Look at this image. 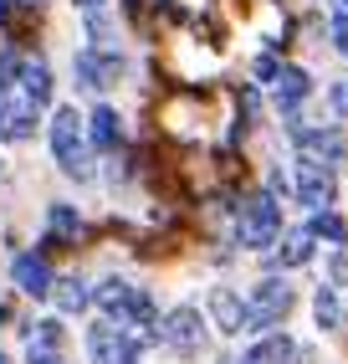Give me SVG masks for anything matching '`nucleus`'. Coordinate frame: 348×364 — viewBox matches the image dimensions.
Wrapping results in <instances>:
<instances>
[{
    "mask_svg": "<svg viewBox=\"0 0 348 364\" xmlns=\"http://www.w3.org/2000/svg\"><path fill=\"white\" fill-rule=\"evenodd\" d=\"M231 236H236L241 252H271V247H277V241H282V205H277V196L256 190L246 205H236Z\"/></svg>",
    "mask_w": 348,
    "mask_h": 364,
    "instance_id": "nucleus-1",
    "label": "nucleus"
},
{
    "mask_svg": "<svg viewBox=\"0 0 348 364\" xmlns=\"http://www.w3.org/2000/svg\"><path fill=\"white\" fill-rule=\"evenodd\" d=\"M82 118L77 108H57L52 113V154L62 164V175L72 180H92V154H87V139H82Z\"/></svg>",
    "mask_w": 348,
    "mask_h": 364,
    "instance_id": "nucleus-2",
    "label": "nucleus"
},
{
    "mask_svg": "<svg viewBox=\"0 0 348 364\" xmlns=\"http://www.w3.org/2000/svg\"><path fill=\"white\" fill-rule=\"evenodd\" d=\"M159 338H164V349H169L174 359H200L205 344H210V323H205V313L195 308V303H180V308L164 313Z\"/></svg>",
    "mask_w": 348,
    "mask_h": 364,
    "instance_id": "nucleus-3",
    "label": "nucleus"
},
{
    "mask_svg": "<svg viewBox=\"0 0 348 364\" xmlns=\"http://www.w3.org/2000/svg\"><path fill=\"white\" fill-rule=\"evenodd\" d=\"M297 303V287L282 277V272H271V277H256L251 282V293H246V308H251V333H271Z\"/></svg>",
    "mask_w": 348,
    "mask_h": 364,
    "instance_id": "nucleus-4",
    "label": "nucleus"
},
{
    "mask_svg": "<svg viewBox=\"0 0 348 364\" xmlns=\"http://www.w3.org/2000/svg\"><path fill=\"white\" fill-rule=\"evenodd\" d=\"M292 200L303 205L308 215L333 210V200H338V180H333V169H322L317 159H297V175H292Z\"/></svg>",
    "mask_w": 348,
    "mask_h": 364,
    "instance_id": "nucleus-5",
    "label": "nucleus"
},
{
    "mask_svg": "<svg viewBox=\"0 0 348 364\" xmlns=\"http://www.w3.org/2000/svg\"><path fill=\"white\" fill-rule=\"evenodd\" d=\"M292 144L303 149V159H317L322 169L348 164V139L338 124H312V129H292Z\"/></svg>",
    "mask_w": 348,
    "mask_h": 364,
    "instance_id": "nucleus-6",
    "label": "nucleus"
},
{
    "mask_svg": "<svg viewBox=\"0 0 348 364\" xmlns=\"http://www.w3.org/2000/svg\"><path fill=\"white\" fill-rule=\"evenodd\" d=\"M205 318L220 328V338L251 333V308H246V298L236 293V287H210L205 293Z\"/></svg>",
    "mask_w": 348,
    "mask_h": 364,
    "instance_id": "nucleus-7",
    "label": "nucleus"
},
{
    "mask_svg": "<svg viewBox=\"0 0 348 364\" xmlns=\"http://www.w3.org/2000/svg\"><path fill=\"white\" fill-rule=\"evenodd\" d=\"M72 72H77L82 92H103V87H113L123 72H129V62L113 57V52H77V57H72Z\"/></svg>",
    "mask_w": 348,
    "mask_h": 364,
    "instance_id": "nucleus-8",
    "label": "nucleus"
},
{
    "mask_svg": "<svg viewBox=\"0 0 348 364\" xmlns=\"http://www.w3.org/2000/svg\"><path fill=\"white\" fill-rule=\"evenodd\" d=\"M11 282L21 287L26 298H52V267H46V257L41 252H21L16 262H11Z\"/></svg>",
    "mask_w": 348,
    "mask_h": 364,
    "instance_id": "nucleus-9",
    "label": "nucleus"
},
{
    "mask_svg": "<svg viewBox=\"0 0 348 364\" xmlns=\"http://www.w3.org/2000/svg\"><path fill=\"white\" fill-rule=\"evenodd\" d=\"M312 257H317V231L312 226H292V231H282L277 252H271V267L292 272V267H308Z\"/></svg>",
    "mask_w": 348,
    "mask_h": 364,
    "instance_id": "nucleus-10",
    "label": "nucleus"
},
{
    "mask_svg": "<svg viewBox=\"0 0 348 364\" xmlns=\"http://www.w3.org/2000/svg\"><path fill=\"white\" fill-rule=\"evenodd\" d=\"M134 293H138V287H134L129 277H118V272H113V277H103V282L92 287V303L103 308V313H108L113 323H129V308H134Z\"/></svg>",
    "mask_w": 348,
    "mask_h": 364,
    "instance_id": "nucleus-11",
    "label": "nucleus"
},
{
    "mask_svg": "<svg viewBox=\"0 0 348 364\" xmlns=\"http://www.w3.org/2000/svg\"><path fill=\"white\" fill-rule=\"evenodd\" d=\"M312 323H317V333H338V328L348 323L343 287H333V282H317V287H312Z\"/></svg>",
    "mask_w": 348,
    "mask_h": 364,
    "instance_id": "nucleus-12",
    "label": "nucleus"
},
{
    "mask_svg": "<svg viewBox=\"0 0 348 364\" xmlns=\"http://www.w3.org/2000/svg\"><path fill=\"white\" fill-rule=\"evenodd\" d=\"M271 87H277V113H282V118H297V108L312 98V72H303V67H282V77L271 82Z\"/></svg>",
    "mask_w": 348,
    "mask_h": 364,
    "instance_id": "nucleus-13",
    "label": "nucleus"
},
{
    "mask_svg": "<svg viewBox=\"0 0 348 364\" xmlns=\"http://www.w3.org/2000/svg\"><path fill=\"white\" fill-rule=\"evenodd\" d=\"M297 354H303V349L292 344V333H277V328H271V333H261L256 344L241 354V364H297Z\"/></svg>",
    "mask_w": 348,
    "mask_h": 364,
    "instance_id": "nucleus-14",
    "label": "nucleus"
},
{
    "mask_svg": "<svg viewBox=\"0 0 348 364\" xmlns=\"http://www.w3.org/2000/svg\"><path fill=\"white\" fill-rule=\"evenodd\" d=\"M87 359L92 364H118V354H123V328L113 323V318H103V323H92L87 328Z\"/></svg>",
    "mask_w": 348,
    "mask_h": 364,
    "instance_id": "nucleus-15",
    "label": "nucleus"
},
{
    "mask_svg": "<svg viewBox=\"0 0 348 364\" xmlns=\"http://www.w3.org/2000/svg\"><path fill=\"white\" fill-rule=\"evenodd\" d=\"M118 139H123V118L108 103H97L92 118H87V144L92 149H118Z\"/></svg>",
    "mask_w": 348,
    "mask_h": 364,
    "instance_id": "nucleus-16",
    "label": "nucleus"
},
{
    "mask_svg": "<svg viewBox=\"0 0 348 364\" xmlns=\"http://www.w3.org/2000/svg\"><path fill=\"white\" fill-rule=\"evenodd\" d=\"M52 303H57L62 318H72V313H82V308L92 303V287H87L82 277H57V282H52Z\"/></svg>",
    "mask_w": 348,
    "mask_h": 364,
    "instance_id": "nucleus-17",
    "label": "nucleus"
},
{
    "mask_svg": "<svg viewBox=\"0 0 348 364\" xmlns=\"http://www.w3.org/2000/svg\"><path fill=\"white\" fill-rule=\"evenodd\" d=\"M62 354V323L57 318H46L31 328V344H26V359L31 364H46V359H57Z\"/></svg>",
    "mask_w": 348,
    "mask_h": 364,
    "instance_id": "nucleus-18",
    "label": "nucleus"
},
{
    "mask_svg": "<svg viewBox=\"0 0 348 364\" xmlns=\"http://www.w3.org/2000/svg\"><path fill=\"white\" fill-rule=\"evenodd\" d=\"M46 231H52V241H72V236L82 231V215H77V205L52 200V205H46Z\"/></svg>",
    "mask_w": 348,
    "mask_h": 364,
    "instance_id": "nucleus-19",
    "label": "nucleus"
},
{
    "mask_svg": "<svg viewBox=\"0 0 348 364\" xmlns=\"http://www.w3.org/2000/svg\"><path fill=\"white\" fill-rule=\"evenodd\" d=\"M21 87H26V103H52V67L46 62H26L21 67Z\"/></svg>",
    "mask_w": 348,
    "mask_h": 364,
    "instance_id": "nucleus-20",
    "label": "nucleus"
},
{
    "mask_svg": "<svg viewBox=\"0 0 348 364\" xmlns=\"http://www.w3.org/2000/svg\"><path fill=\"white\" fill-rule=\"evenodd\" d=\"M308 226L317 231V241H333V247H348V221H343L338 210H317Z\"/></svg>",
    "mask_w": 348,
    "mask_h": 364,
    "instance_id": "nucleus-21",
    "label": "nucleus"
},
{
    "mask_svg": "<svg viewBox=\"0 0 348 364\" xmlns=\"http://www.w3.org/2000/svg\"><path fill=\"white\" fill-rule=\"evenodd\" d=\"M31 134H36V103H16V108L6 113V139L26 144Z\"/></svg>",
    "mask_w": 348,
    "mask_h": 364,
    "instance_id": "nucleus-22",
    "label": "nucleus"
},
{
    "mask_svg": "<svg viewBox=\"0 0 348 364\" xmlns=\"http://www.w3.org/2000/svg\"><path fill=\"white\" fill-rule=\"evenodd\" d=\"M251 72H256V82H277V77H282V62H277V52L256 57V67H251Z\"/></svg>",
    "mask_w": 348,
    "mask_h": 364,
    "instance_id": "nucleus-23",
    "label": "nucleus"
},
{
    "mask_svg": "<svg viewBox=\"0 0 348 364\" xmlns=\"http://www.w3.org/2000/svg\"><path fill=\"white\" fill-rule=\"evenodd\" d=\"M328 108H333V118H348V82L328 87Z\"/></svg>",
    "mask_w": 348,
    "mask_h": 364,
    "instance_id": "nucleus-24",
    "label": "nucleus"
},
{
    "mask_svg": "<svg viewBox=\"0 0 348 364\" xmlns=\"http://www.w3.org/2000/svg\"><path fill=\"white\" fill-rule=\"evenodd\" d=\"M333 46L348 57V11H333Z\"/></svg>",
    "mask_w": 348,
    "mask_h": 364,
    "instance_id": "nucleus-25",
    "label": "nucleus"
},
{
    "mask_svg": "<svg viewBox=\"0 0 348 364\" xmlns=\"http://www.w3.org/2000/svg\"><path fill=\"white\" fill-rule=\"evenodd\" d=\"M16 77H21V67H16V57H11V52H0V92H6V87H11Z\"/></svg>",
    "mask_w": 348,
    "mask_h": 364,
    "instance_id": "nucleus-26",
    "label": "nucleus"
},
{
    "mask_svg": "<svg viewBox=\"0 0 348 364\" xmlns=\"http://www.w3.org/2000/svg\"><path fill=\"white\" fill-rule=\"evenodd\" d=\"M77 6H82V11H97V6H103V0H77Z\"/></svg>",
    "mask_w": 348,
    "mask_h": 364,
    "instance_id": "nucleus-27",
    "label": "nucleus"
},
{
    "mask_svg": "<svg viewBox=\"0 0 348 364\" xmlns=\"http://www.w3.org/2000/svg\"><path fill=\"white\" fill-rule=\"evenodd\" d=\"M6 16H11V0H0V21H6Z\"/></svg>",
    "mask_w": 348,
    "mask_h": 364,
    "instance_id": "nucleus-28",
    "label": "nucleus"
},
{
    "mask_svg": "<svg viewBox=\"0 0 348 364\" xmlns=\"http://www.w3.org/2000/svg\"><path fill=\"white\" fill-rule=\"evenodd\" d=\"M16 6H31V11H36V6H41V0H16Z\"/></svg>",
    "mask_w": 348,
    "mask_h": 364,
    "instance_id": "nucleus-29",
    "label": "nucleus"
},
{
    "mask_svg": "<svg viewBox=\"0 0 348 364\" xmlns=\"http://www.w3.org/2000/svg\"><path fill=\"white\" fill-rule=\"evenodd\" d=\"M0 134H6V108H0Z\"/></svg>",
    "mask_w": 348,
    "mask_h": 364,
    "instance_id": "nucleus-30",
    "label": "nucleus"
},
{
    "mask_svg": "<svg viewBox=\"0 0 348 364\" xmlns=\"http://www.w3.org/2000/svg\"><path fill=\"white\" fill-rule=\"evenodd\" d=\"M46 364H62V354H57V359H46Z\"/></svg>",
    "mask_w": 348,
    "mask_h": 364,
    "instance_id": "nucleus-31",
    "label": "nucleus"
},
{
    "mask_svg": "<svg viewBox=\"0 0 348 364\" xmlns=\"http://www.w3.org/2000/svg\"><path fill=\"white\" fill-rule=\"evenodd\" d=\"M0 364H11V359H6V354H0Z\"/></svg>",
    "mask_w": 348,
    "mask_h": 364,
    "instance_id": "nucleus-32",
    "label": "nucleus"
},
{
    "mask_svg": "<svg viewBox=\"0 0 348 364\" xmlns=\"http://www.w3.org/2000/svg\"><path fill=\"white\" fill-rule=\"evenodd\" d=\"M0 175H6V164H0Z\"/></svg>",
    "mask_w": 348,
    "mask_h": 364,
    "instance_id": "nucleus-33",
    "label": "nucleus"
},
{
    "mask_svg": "<svg viewBox=\"0 0 348 364\" xmlns=\"http://www.w3.org/2000/svg\"><path fill=\"white\" fill-rule=\"evenodd\" d=\"M343 11H348V0H343Z\"/></svg>",
    "mask_w": 348,
    "mask_h": 364,
    "instance_id": "nucleus-34",
    "label": "nucleus"
}]
</instances>
